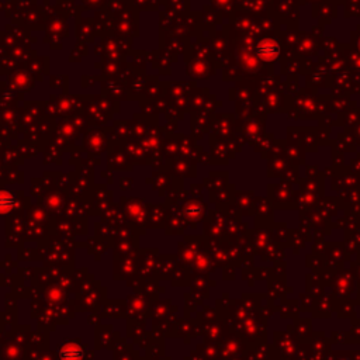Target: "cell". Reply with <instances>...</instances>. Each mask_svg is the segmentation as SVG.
<instances>
[{
  "instance_id": "obj_1",
  "label": "cell",
  "mask_w": 360,
  "mask_h": 360,
  "mask_svg": "<svg viewBox=\"0 0 360 360\" xmlns=\"http://www.w3.org/2000/svg\"><path fill=\"white\" fill-rule=\"evenodd\" d=\"M83 356V350L78 346H66L61 350L62 360H80Z\"/></svg>"
},
{
  "instance_id": "obj_2",
  "label": "cell",
  "mask_w": 360,
  "mask_h": 360,
  "mask_svg": "<svg viewBox=\"0 0 360 360\" xmlns=\"http://www.w3.org/2000/svg\"><path fill=\"white\" fill-rule=\"evenodd\" d=\"M16 204L15 197L8 191H0V214L9 212Z\"/></svg>"
}]
</instances>
